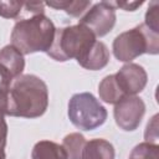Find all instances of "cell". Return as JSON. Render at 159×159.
<instances>
[{
    "mask_svg": "<svg viewBox=\"0 0 159 159\" xmlns=\"http://www.w3.org/2000/svg\"><path fill=\"white\" fill-rule=\"evenodd\" d=\"M48 106L46 83L35 75L16 77L7 92L6 116L20 118L41 117Z\"/></svg>",
    "mask_w": 159,
    "mask_h": 159,
    "instance_id": "obj_1",
    "label": "cell"
},
{
    "mask_svg": "<svg viewBox=\"0 0 159 159\" xmlns=\"http://www.w3.org/2000/svg\"><path fill=\"white\" fill-rule=\"evenodd\" d=\"M56 27L45 15L20 19L11 31V45L22 55L47 52L53 42Z\"/></svg>",
    "mask_w": 159,
    "mask_h": 159,
    "instance_id": "obj_2",
    "label": "cell"
},
{
    "mask_svg": "<svg viewBox=\"0 0 159 159\" xmlns=\"http://www.w3.org/2000/svg\"><path fill=\"white\" fill-rule=\"evenodd\" d=\"M15 78L2 66H0V89L4 92H9L10 86H11Z\"/></svg>",
    "mask_w": 159,
    "mask_h": 159,
    "instance_id": "obj_21",
    "label": "cell"
},
{
    "mask_svg": "<svg viewBox=\"0 0 159 159\" xmlns=\"http://www.w3.org/2000/svg\"><path fill=\"white\" fill-rule=\"evenodd\" d=\"M68 118L81 130H93L107 119V109L88 92L76 93L68 102Z\"/></svg>",
    "mask_w": 159,
    "mask_h": 159,
    "instance_id": "obj_5",
    "label": "cell"
},
{
    "mask_svg": "<svg viewBox=\"0 0 159 159\" xmlns=\"http://www.w3.org/2000/svg\"><path fill=\"white\" fill-rule=\"evenodd\" d=\"M150 133H153V134H152V138H153V142L155 143V140L158 139V114H155V116L152 118V120L148 122V124H147L145 133H144L145 140H148Z\"/></svg>",
    "mask_w": 159,
    "mask_h": 159,
    "instance_id": "obj_22",
    "label": "cell"
},
{
    "mask_svg": "<svg viewBox=\"0 0 159 159\" xmlns=\"http://www.w3.org/2000/svg\"><path fill=\"white\" fill-rule=\"evenodd\" d=\"M114 155L116 152L112 143L106 139L97 138L86 142L81 159H114Z\"/></svg>",
    "mask_w": 159,
    "mask_h": 159,
    "instance_id": "obj_11",
    "label": "cell"
},
{
    "mask_svg": "<svg viewBox=\"0 0 159 159\" xmlns=\"http://www.w3.org/2000/svg\"><path fill=\"white\" fill-rule=\"evenodd\" d=\"M129 159H159V147L155 143H140L134 147Z\"/></svg>",
    "mask_w": 159,
    "mask_h": 159,
    "instance_id": "obj_16",
    "label": "cell"
},
{
    "mask_svg": "<svg viewBox=\"0 0 159 159\" xmlns=\"http://www.w3.org/2000/svg\"><path fill=\"white\" fill-rule=\"evenodd\" d=\"M31 159H68V158L62 145L51 140H40L32 148Z\"/></svg>",
    "mask_w": 159,
    "mask_h": 159,
    "instance_id": "obj_12",
    "label": "cell"
},
{
    "mask_svg": "<svg viewBox=\"0 0 159 159\" xmlns=\"http://www.w3.org/2000/svg\"><path fill=\"white\" fill-rule=\"evenodd\" d=\"M116 19V9L112 1H101L88 9L78 24L89 29L96 37H103L112 31Z\"/></svg>",
    "mask_w": 159,
    "mask_h": 159,
    "instance_id": "obj_6",
    "label": "cell"
},
{
    "mask_svg": "<svg viewBox=\"0 0 159 159\" xmlns=\"http://www.w3.org/2000/svg\"><path fill=\"white\" fill-rule=\"evenodd\" d=\"M0 159H6V155H5V152H4V148H0Z\"/></svg>",
    "mask_w": 159,
    "mask_h": 159,
    "instance_id": "obj_24",
    "label": "cell"
},
{
    "mask_svg": "<svg viewBox=\"0 0 159 159\" xmlns=\"http://www.w3.org/2000/svg\"><path fill=\"white\" fill-rule=\"evenodd\" d=\"M145 113V103L138 96H124L114 104V120L117 125L125 130H135Z\"/></svg>",
    "mask_w": 159,
    "mask_h": 159,
    "instance_id": "obj_7",
    "label": "cell"
},
{
    "mask_svg": "<svg viewBox=\"0 0 159 159\" xmlns=\"http://www.w3.org/2000/svg\"><path fill=\"white\" fill-rule=\"evenodd\" d=\"M0 66H2L14 78L22 75L25 68L24 55L12 45H6L0 50Z\"/></svg>",
    "mask_w": 159,
    "mask_h": 159,
    "instance_id": "obj_10",
    "label": "cell"
},
{
    "mask_svg": "<svg viewBox=\"0 0 159 159\" xmlns=\"http://www.w3.org/2000/svg\"><path fill=\"white\" fill-rule=\"evenodd\" d=\"M159 52V34L140 24L119 34L113 41V55L118 61L130 62L143 53Z\"/></svg>",
    "mask_w": 159,
    "mask_h": 159,
    "instance_id": "obj_3",
    "label": "cell"
},
{
    "mask_svg": "<svg viewBox=\"0 0 159 159\" xmlns=\"http://www.w3.org/2000/svg\"><path fill=\"white\" fill-rule=\"evenodd\" d=\"M77 62L80 66L89 71L102 70L109 62V51L102 41L96 40L93 45L77 58Z\"/></svg>",
    "mask_w": 159,
    "mask_h": 159,
    "instance_id": "obj_9",
    "label": "cell"
},
{
    "mask_svg": "<svg viewBox=\"0 0 159 159\" xmlns=\"http://www.w3.org/2000/svg\"><path fill=\"white\" fill-rule=\"evenodd\" d=\"M21 12L27 14L30 16L42 15V14H45V2H41V1H27V2H24ZM21 12H20V15H21Z\"/></svg>",
    "mask_w": 159,
    "mask_h": 159,
    "instance_id": "obj_20",
    "label": "cell"
},
{
    "mask_svg": "<svg viewBox=\"0 0 159 159\" xmlns=\"http://www.w3.org/2000/svg\"><path fill=\"white\" fill-rule=\"evenodd\" d=\"M98 94H99V98L103 102L109 103V104H116L118 101H120L124 97L123 92L120 91V88L118 87V84L116 82L114 75L106 76L99 82Z\"/></svg>",
    "mask_w": 159,
    "mask_h": 159,
    "instance_id": "obj_13",
    "label": "cell"
},
{
    "mask_svg": "<svg viewBox=\"0 0 159 159\" xmlns=\"http://www.w3.org/2000/svg\"><path fill=\"white\" fill-rule=\"evenodd\" d=\"M94 41V34L81 24L56 29L53 42L46 53L58 62H65L71 58L77 60Z\"/></svg>",
    "mask_w": 159,
    "mask_h": 159,
    "instance_id": "obj_4",
    "label": "cell"
},
{
    "mask_svg": "<svg viewBox=\"0 0 159 159\" xmlns=\"http://www.w3.org/2000/svg\"><path fill=\"white\" fill-rule=\"evenodd\" d=\"M114 9L117 7H122L125 11H134L137 7H139L140 5H143V1H112Z\"/></svg>",
    "mask_w": 159,
    "mask_h": 159,
    "instance_id": "obj_23",
    "label": "cell"
},
{
    "mask_svg": "<svg viewBox=\"0 0 159 159\" xmlns=\"http://www.w3.org/2000/svg\"><path fill=\"white\" fill-rule=\"evenodd\" d=\"M45 5L53 7L56 10H63L66 14L78 17L81 16L87 9L91 6V1L87 0H55V1H46Z\"/></svg>",
    "mask_w": 159,
    "mask_h": 159,
    "instance_id": "obj_14",
    "label": "cell"
},
{
    "mask_svg": "<svg viewBox=\"0 0 159 159\" xmlns=\"http://www.w3.org/2000/svg\"><path fill=\"white\" fill-rule=\"evenodd\" d=\"M116 82L124 96H135L147 86L148 76L145 70L138 63H125L116 75Z\"/></svg>",
    "mask_w": 159,
    "mask_h": 159,
    "instance_id": "obj_8",
    "label": "cell"
},
{
    "mask_svg": "<svg viewBox=\"0 0 159 159\" xmlns=\"http://www.w3.org/2000/svg\"><path fill=\"white\" fill-rule=\"evenodd\" d=\"M22 1H0V16L5 19H19Z\"/></svg>",
    "mask_w": 159,
    "mask_h": 159,
    "instance_id": "obj_19",
    "label": "cell"
},
{
    "mask_svg": "<svg viewBox=\"0 0 159 159\" xmlns=\"http://www.w3.org/2000/svg\"><path fill=\"white\" fill-rule=\"evenodd\" d=\"M7 111V92L0 89V148L6 145L7 138V124L5 122V116Z\"/></svg>",
    "mask_w": 159,
    "mask_h": 159,
    "instance_id": "obj_17",
    "label": "cell"
},
{
    "mask_svg": "<svg viewBox=\"0 0 159 159\" xmlns=\"http://www.w3.org/2000/svg\"><path fill=\"white\" fill-rule=\"evenodd\" d=\"M86 139L81 133H70L63 138L62 147L68 159H81Z\"/></svg>",
    "mask_w": 159,
    "mask_h": 159,
    "instance_id": "obj_15",
    "label": "cell"
},
{
    "mask_svg": "<svg viewBox=\"0 0 159 159\" xmlns=\"http://www.w3.org/2000/svg\"><path fill=\"white\" fill-rule=\"evenodd\" d=\"M148 29L159 34V4L158 1H152L145 12V21L143 22Z\"/></svg>",
    "mask_w": 159,
    "mask_h": 159,
    "instance_id": "obj_18",
    "label": "cell"
}]
</instances>
